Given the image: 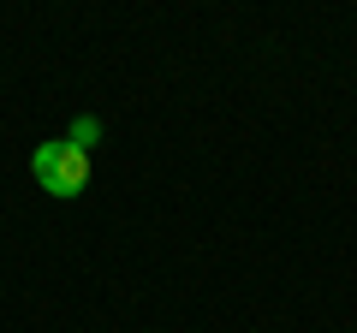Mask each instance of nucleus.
<instances>
[{
  "label": "nucleus",
  "instance_id": "f257e3e1",
  "mask_svg": "<svg viewBox=\"0 0 357 333\" xmlns=\"http://www.w3.org/2000/svg\"><path fill=\"white\" fill-rule=\"evenodd\" d=\"M30 173H36V185L48 196H84L89 191V155L77 149V143L54 137V143H36V155H30Z\"/></svg>",
  "mask_w": 357,
  "mask_h": 333
},
{
  "label": "nucleus",
  "instance_id": "f03ea898",
  "mask_svg": "<svg viewBox=\"0 0 357 333\" xmlns=\"http://www.w3.org/2000/svg\"><path fill=\"white\" fill-rule=\"evenodd\" d=\"M96 137H102V119H89V114H84V119H72V131H66V143H77L84 155L96 149Z\"/></svg>",
  "mask_w": 357,
  "mask_h": 333
}]
</instances>
